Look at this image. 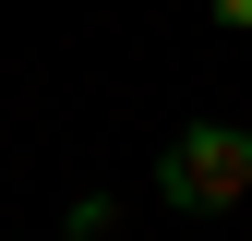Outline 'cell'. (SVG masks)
Returning <instances> with one entry per match:
<instances>
[{
    "instance_id": "obj_1",
    "label": "cell",
    "mask_w": 252,
    "mask_h": 241,
    "mask_svg": "<svg viewBox=\"0 0 252 241\" xmlns=\"http://www.w3.org/2000/svg\"><path fill=\"white\" fill-rule=\"evenodd\" d=\"M156 205H180V217L252 205V133H240V120H192V133L156 157Z\"/></svg>"
},
{
    "instance_id": "obj_2",
    "label": "cell",
    "mask_w": 252,
    "mask_h": 241,
    "mask_svg": "<svg viewBox=\"0 0 252 241\" xmlns=\"http://www.w3.org/2000/svg\"><path fill=\"white\" fill-rule=\"evenodd\" d=\"M204 12H216V24H252V0H204Z\"/></svg>"
}]
</instances>
